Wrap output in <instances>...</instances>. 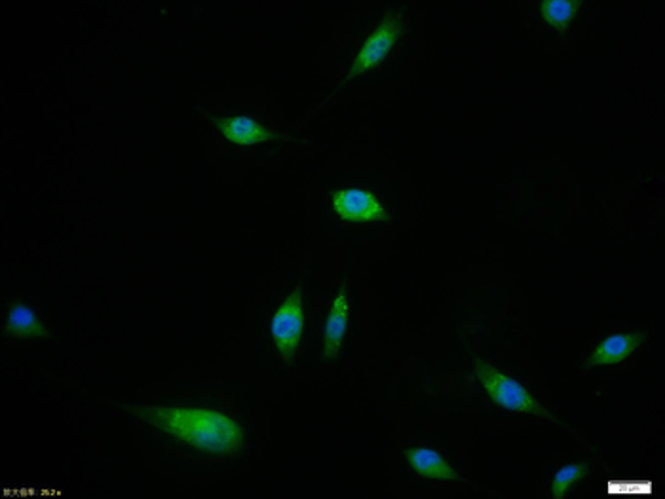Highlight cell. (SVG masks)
<instances>
[{
    "label": "cell",
    "instance_id": "6da1fadb",
    "mask_svg": "<svg viewBox=\"0 0 665 499\" xmlns=\"http://www.w3.org/2000/svg\"><path fill=\"white\" fill-rule=\"evenodd\" d=\"M145 420L179 443L215 456H230L244 444V429L240 424L215 408H149L145 410Z\"/></svg>",
    "mask_w": 665,
    "mask_h": 499
},
{
    "label": "cell",
    "instance_id": "7a4b0ae2",
    "mask_svg": "<svg viewBox=\"0 0 665 499\" xmlns=\"http://www.w3.org/2000/svg\"><path fill=\"white\" fill-rule=\"evenodd\" d=\"M306 329V298L301 291H293L278 306L270 319V334L276 346V352L285 363H291L301 346Z\"/></svg>",
    "mask_w": 665,
    "mask_h": 499
},
{
    "label": "cell",
    "instance_id": "3957f363",
    "mask_svg": "<svg viewBox=\"0 0 665 499\" xmlns=\"http://www.w3.org/2000/svg\"><path fill=\"white\" fill-rule=\"evenodd\" d=\"M483 388L491 395L498 407L506 408L510 412L519 414H532V416H548V412L532 397L523 384L513 380L510 376L502 374L500 370L489 365L477 367Z\"/></svg>",
    "mask_w": 665,
    "mask_h": 499
},
{
    "label": "cell",
    "instance_id": "277c9868",
    "mask_svg": "<svg viewBox=\"0 0 665 499\" xmlns=\"http://www.w3.org/2000/svg\"><path fill=\"white\" fill-rule=\"evenodd\" d=\"M335 215L350 224H375L386 219V207L369 188H339L331 196Z\"/></svg>",
    "mask_w": 665,
    "mask_h": 499
},
{
    "label": "cell",
    "instance_id": "5b68a950",
    "mask_svg": "<svg viewBox=\"0 0 665 499\" xmlns=\"http://www.w3.org/2000/svg\"><path fill=\"white\" fill-rule=\"evenodd\" d=\"M399 37H401L399 19L396 16L384 19L379 27L363 42L358 56L352 63V71L348 73L346 80L375 69L379 63L386 59L388 52L394 48V44L398 42Z\"/></svg>",
    "mask_w": 665,
    "mask_h": 499
},
{
    "label": "cell",
    "instance_id": "8992f818",
    "mask_svg": "<svg viewBox=\"0 0 665 499\" xmlns=\"http://www.w3.org/2000/svg\"><path fill=\"white\" fill-rule=\"evenodd\" d=\"M348 321H350V300H348L346 291H341L331 300L329 314L325 317V325H323V357L325 359H335L341 352Z\"/></svg>",
    "mask_w": 665,
    "mask_h": 499
},
{
    "label": "cell",
    "instance_id": "52a82bcc",
    "mask_svg": "<svg viewBox=\"0 0 665 499\" xmlns=\"http://www.w3.org/2000/svg\"><path fill=\"white\" fill-rule=\"evenodd\" d=\"M405 456L420 477L439 482H464L455 467L432 448H411Z\"/></svg>",
    "mask_w": 665,
    "mask_h": 499
},
{
    "label": "cell",
    "instance_id": "ba28073f",
    "mask_svg": "<svg viewBox=\"0 0 665 499\" xmlns=\"http://www.w3.org/2000/svg\"><path fill=\"white\" fill-rule=\"evenodd\" d=\"M219 131L232 145L251 147L261 145L274 137V133L249 116H230L219 122Z\"/></svg>",
    "mask_w": 665,
    "mask_h": 499
},
{
    "label": "cell",
    "instance_id": "9c48e42d",
    "mask_svg": "<svg viewBox=\"0 0 665 499\" xmlns=\"http://www.w3.org/2000/svg\"><path fill=\"white\" fill-rule=\"evenodd\" d=\"M637 346V338L631 334H612L605 338L593 353L591 363L593 365H616L627 359Z\"/></svg>",
    "mask_w": 665,
    "mask_h": 499
},
{
    "label": "cell",
    "instance_id": "30bf717a",
    "mask_svg": "<svg viewBox=\"0 0 665 499\" xmlns=\"http://www.w3.org/2000/svg\"><path fill=\"white\" fill-rule=\"evenodd\" d=\"M6 331L19 338H42L46 331L38 319L37 312L31 306L16 304L10 308L6 317Z\"/></svg>",
    "mask_w": 665,
    "mask_h": 499
},
{
    "label": "cell",
    "instance_id": "8fae6325",
    "mask_svg": "<svg viewBox=\"0 0 665 499\" xmlns=\"http://www.w3.org/2000/svg\"><path fill=\"white\" fill-rule=\"evenodd\" d=\"M584 473H586V467H584L582 463H569V465L561 467V469L553 475V481H551V498H565L570 488H572L576 482L582 481Z\"/></svg>",
    "mask_w": 665,
    "mask_h": 499
},
{
    "label": "cell",
    "instance_id": "7c38bea8",
    "mask_svg": "<svg viewBox=\"0 0 665 499\" xmlns=\"http://www.w3.org/2000/svg\"><path fill=\"white\" fill-rule=\"evenodd\" d=\"M572 6L574 4L569 0H551L542 6V12H544V18L548 19L550 23L561 25L572 18V12H574Z\"/></svg>",
    "mask_w": 665,
    "mask_h": 499
}]
</instances>
